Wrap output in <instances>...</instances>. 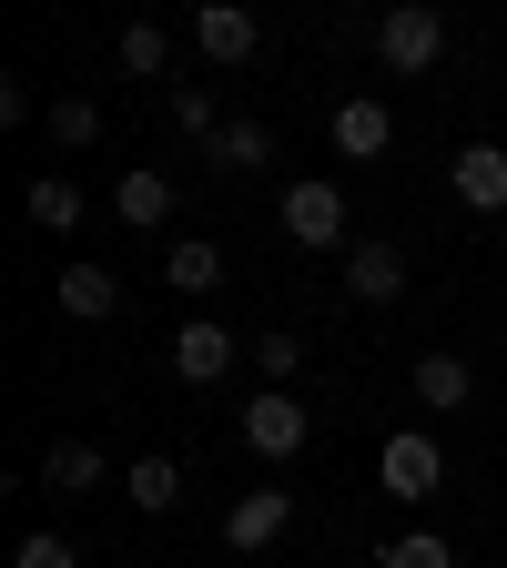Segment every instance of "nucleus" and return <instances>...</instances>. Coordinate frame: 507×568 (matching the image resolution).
Returning <instances> with one entry per match:
<instances>
[{
	"instance_id": "1",
	"label": "nucleus",
	"mask_w": 507,
	"mask_h": 568,
	"mask_svg": "<svg viewBox=\"0 0 507 568\" xmlns=\"http://www.w3.org/2000/svg\"><path fill=\"white\" fill-rule=\"evenodd\" d=\"M447 51V11H426V0H396V11L376 21V61L386 71H426Z\"/></svg>"
},
{
	"instance_id": "2",
	"label": "nucleus",
	"mask_w": 507,
	"mask_h": 568,
	"mask_svg": "<svg viewBox=\"0 0 507 568\" xmlns=\"http://www.w3.org/2000/svg\"><path fill=\"white\" fill-rule=\"evenodd\" d=\"M284 528H295V487H244L234 508H224V548L234 558H254V548H274Z\"/></svg>"
},
{
	"instance_id": "3",
	"label": "nucleus",
	"mask_w": 507,
	"mask_h": 568,
	"mask_svg": "<svg viewBox=\"0 0 507 568\" xmlns=\"http://www.w3.org/2000/svg\"><path fill=\"white\" fill-rule=\"evenodd\" d=\"M437 477H447L437 437H426V426H396L386 457H376V487H386V497H437Z\"/></svg>"
},
{
	"instance_id": "4",
	"label": "nucleus",
	"mask_w": 507,
	"mask_h": 568,
	"mask_svg": "<svg viewBox=\"0 0 507 568\" xmlns=\"http://www.w3.org/2000/svg\"><path fill=\"white\" fill-rule=\"evenodd\" d=\"M305 426H315V416H305V396L264 386V396L244 406V447H254V457H305Z\"/></svg>"
},
{
	"instance_id": "5",
	"label": "nucleus",
	"mask_w": 507,
	"mask_h": 568,
	"mask_svg": "<svg viewBox=\"0 0 507 568\" xmlns=\"http://www.w3.org/2000/svg\"><path fill=\"white\" fill-rule=\"evenodd\" d=\"M284 234H295L305 254L345 244V193H335V183H284Z\"/></svg>"
},
{
	"instance_id": "6",
	"label": "nucleus",
	"mask_w": 507,
	"mask_h": 568,
	"mask_svg": "<svg viewBox=\"0 0 507 568\" xmlns=\"http://www.w3.org/2000/svg\"><path fill=\"white\" fill-rule=\"evenodd\" d=\"M193 41H203L213 61H224V71H234V61H254V41H264V21L244 11V0H203V11H193Z\"/></svg>"
},
{
	"instance_id": "7",
	"label": "nucleus",
	"mask_w": 507,
	"mask_h": 568,
	"mask_svg": "<svg viewBox=\"0 0 507 568\" xmlns=\"http://www.w3.org/2000/svg\"><path fill=\"white\" fill-rule=\"evenodd\" d=\"M386 142H396V112H386L376 92H355V102H335V153H345V163H376Z\"/></svg>"
},
{
	"instance_id": "8",
	"label": "nucleus",
	"mask_w": 507,
	"mask_h": 568,
	"mask_svg": "<svg viewBox=\"0 0 507 568\" xmlns=\"http://www.w3.org/2000/svg\"><path fill=\"white\" fill-rule=\"evenodd\" d=\"M447 183H457L467 213H507V153H497V142H467V153L447 163Z\"/></svg>"
},
{
	"instance_id": "9",
	"label": "nucleus",
	"mask_w": 507,
	"mask_h": 568,
	"mask_svg": "<svg viewBox=\"0 0 507 568\" xmlns=\"http://www.w3.org/2000/svg\"><path fill=\"white\" fill-rule=\"evenodd\" d=\"M345 295L396 305V295H406V254H396V244H345Z\"/></svg>"
},
{
	"instance_id": "10",
	"label": "nucleus",
	"mask_w": 507,
	"mask_h": 568,
	"mask_svg": "<svg viewBox=\"0 0 507 568\" xmlns=\"http://www.w3.org/2000/svg\"><path fill=\"white\" fill-rule=\"evenodd\" d=\"M112 213H122L132 234H153L163 213H173V173H153V163H132V173L112 183Z\"/></svg>"
},
{
	"instance_id": "11",
	"label": "nucleus",
	"mask_w": 507,
	"mask_h": 568,
	"mask_svg": "<svg viewBox=\"0 0 507 568\" xmlns=\"http://www.w3.org/2000/svg\"><path fill=\"white\" fill-rule=\"evenodd\" d=\"M224 366H234V335H224V325H183V335H173V376H183V386H213Z\"/></svg>"
},
{
	"instance_id": "12",
	"label": "nucleus",
	"mask_w": 507,
	"mask_h": 568,
	"mask_svg": "<svg viewBox=\"0 0 507 568\" xmlns=\"http://www.w3.org/2000/svg\"><path fill=\"white\" fill-rule=\"evenodd\" d=\"M41 487H51V497H92V487H102V447H92V437H61V447L41 457Z\"/></svg>"
},
{
	"instance_id": "13",
	"label": "nucleus",
	"mask_w": 507,
	"mask_h": 568,
	"mask_svg": "<svg viewBox=\"0 0 507 568\" xmlns=\"http://www.w3.org/2000/svg\"><path fill=\"white\" fill-rule=\"evenodd\" d=\"M122 305V284L102 274V264H61V315H82V325H102Z\"/></svg>"
},
{
	"instance_id": "14",
	"label": "nucleus",
	"mask_w": 507,
	"mask_h": 568,
	"mask_svg": "<svg viewBox=\"0 0 507 568\" xmlns=\"http://www.w3.org/2000/svg\"><path fill=\"white\" fill-rule=\"evenodd\" d=\"M467 355H416V406H467Z\"/></svg>"
},
{
	"instance_id": "15",
	"label": "nucleus",
	"mask_w": 507,
	"mask_h": 568,
	"mask_svg": "<svg viewBox=\"0 0 507 568\" xmlns=\"http://www.w3.org/2000/svg\"><path fill=\"white\" fill-rule=\"evenodd\" d=\"M122 487H132V508H142V518H163L173 497H183V467H173V457H132V477H122Z\"/></svg>"
},
{
	"instance_id": "16",
	"label": "nucleus",
	"mask_w": 507,
	"mask_h": 568,
	"mask_svg": "<svg viewBox=\"0 0 507 568\" xmlns=\"http://www.w3.org/2000/svg\"><path fill=\"white\" fill-rule=\"evenodd\" d=\"M213 163H224V173L274 163V132H264V122H224V132H213Z\"/></svg>"
},
{
	"instance_id": "17",
	"label": "nucleus",
	"mask_w": 507,
	"mask_h": 568,
	"mask_svg": "<svg viewBox=\"0 0 507 568\" xmlns=\"http://www.w3.org/2000/svg\"><path fill=\"white\" fill-rule=\"evenodd\" d=\"M31 224L71 234V224H82V183H71V173H41V183H31Z\"/></svg>"
},
{
	"instance_id": "18",
	"label": "nucleus",
	"mask_w": 507,
	"mask_h": 568,
	"mask_svg": "<svg viewBox=\"0 0 507 568\" xmlns=\"http://www.w3.org/2000/svg\"><path fill=\"white\" fill-rule=\"evenodd\" d=\"M51 142H61V153L102 142V102H92V92H61V102H51Z\"/></svg>"
},
{
	"instance_id": "19",
	"label": "nucleus",
	"mask_w": 507,
	"mask_h": 568,
	"mask_svg": "<svg viewBox=\"0 0 507 568\" xmlns=\"http://www.w3.org/2000/svg\"><path fill=\"white\" fill-rule=\"evenodd\" d=\"M183 295H213V284H224V244H173V264H163Z\"/></svg>"
},
{
	"instance_id": "20",
	"label": "nucleus",
	"mask_w": 507,
	"mask_h": 568,
	"mask_svg": "<svg viewBox=\"0 0 507 568\" xmlns=\"http://www.w3.org/2000/svg\"><path fill=\"white\" fill-rule=\"evenodd\" d=\"M254 366H264V376L284 386V376L305 366V335H295V325H264V335H254Z\"/></svg>"
},
{
	"instance_id": "21",
	"label": "nucleus",
	"mask_w": 507,
	"mask_h": 568,
	"mask_svg": "<svg viewBox=\"0 0 507 568\" xmlns=\"http://www.w3.org/2000/svg\"><path fill=\"white\" fill-rule=\"evenodd\" d=\"M376 568H457V548H447L437 528H416V538H396V548H386Z\"/></svg>"
},
{
	"instance_id": "22",
	"label": "nucleus",
	"mask_w": 507,
	"mask_h": 568,
	"mask_svg": "<svg viewBox=\"0 0 507 568\" xmlns=\"http://www.w3.org/2000/svg\"><path fill=\"white\" fill-rule=\"evenodd\" d=\"M163 61H173L163 21H132V31H122V71H163Z\"/></svg>"
},
{
	"instance_id": "23",
	"label": "nucleus",
	"mask_w": 507,
	"mask_h": 568,
	"mask_svg": "<svg viewBox=\"0 0 507 568\" xmlns=\"http://www.w3.org/2000/svg\"><path fill=\"white\" fill-rule=\"evenodd\" d=\"M173 132H193V142L224 132V122H213V92H203V82H183V92H173Z\"/></svg>"
},
{
	"instance_id": "24",
	"label": "nucleus",
	"mask_w": 507,
	"mask_h": 568,
	"mask_svg": "<svg viewBox=\"0 0 507 568\" xmlns=\"http://www.w3.org/2000/svg\"><path fill=\"white\" fill-rule=\"evenodd\" d=\"M11 568H82V558H71L61 538H21V558H11Z\"/></svg>"
}]
</instances>
